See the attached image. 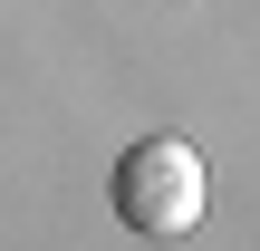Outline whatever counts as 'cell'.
I'll list each match as a JSON object with an SVG mask.
<instances>
[{
  "label": "cell",
  "mask_w": 260,
  "mask_h": 251,
  "mask_svg": "<svg viewBox=\"0 0 260 251\" xmlns=\"http://www.w3.org/2000/svg\"><path fill=\"white\" fill-rule=\"evenodd\" d=\"M116 213H125V232H145V242H183V232L212 213V164H203L183 135H135V145L116 155Z\"/></svg>",
  "instance_id": "1"
}]
</instances>
